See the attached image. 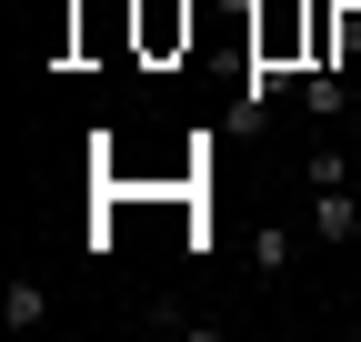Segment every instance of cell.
Segmentation results:
<instances>
[{"label": "cell", "mask_w": 361, "mask_h": 342, "mask_svg": "<svg viewBox=\"0 0 361 342\" xmlns=\"http://www.w3.org/2000/svg\"><path fill=\"white\" fill-rule=\"evenodd\" d=\"M311 232H322V242H351V232H361V201H351V182H341V191H311Z\"/></svg>", "instance_id": "cell-1"}, {"label": "cell", "mask_w": 361, "mask_h": 342, "mask_svg": "<svg viewBox=\"0 0 361 342\" xmlns=\"http://www.w3.org/2000/svg\"><path fill=\"white\" fill-rule=\"evenodd\" d=\"M0 322H11V332H40V322H51V292H40V282L20 272L11 292H0Z\"/></svg>", "instance_id": "cell-2"}, {"label": "cell", "mask_w": 361, "mask_h": 342, "mask_svg": "<svg viewBox=\"0 0 361 342\" xmlns=\"http://www.w3.org/2000/svg\"><path fill=\"white\" fill-rule=\"evenodd\" d=\"M301 111H311V121H341V71H331V61L301 71Z\"/></svg>", "instance_id": "cell-3"}, {"label": "cell", "mask_w": 361, "mask_h": 342, "mask_svg": "<svg viewBox=\"0 0 361 342\" xmlns=\"http://www.w3.org/2000/svg\"><path fill=\"white\" fill-rule=\"evenodd\" d=\"M141 40H151V51L191 40V11H180V0H141Z\"/></svg>", "instance_id": "cell-4"}, {"label": "cell", "mask_w": 361, "mask_h": 342, "mask_svg": "<svg viewBox=\"0 0 361 342\" xmlns=\"http://www.w3.org/2000/svg\"><path fill=\"white\" fill-rule=\"evenodd\" d=\"M251 252H261V282H281V272H291V232H251Z\"/></svg>", "instance_id": "cell-5"}]
</instances>
